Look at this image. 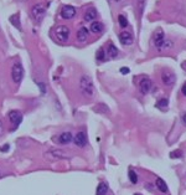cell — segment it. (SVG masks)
Here are the masks:
<instances>
[{"instance_id":"10","label":"cell","mask_w":186,"mask_h":195,"mask_svg":"<svg viewBox=\"0 0 186 195\" xmlns=\"http://www.w3.org/2000/svg\"><path fill=\"white\" fill-rule=\"evenodd\" d=\"M165 34H164V31L161 30V29H158L156 31H155V34H154V38H153V41H154V45H155V48L156 49H161V46H163V44L165 42Z\"/></svg>"},{"instance_id":"4","label":"cell","mask_w":186,"mask_h":195,"mask_svg":"<svg viewBox=\"0 0 186 195\" xmlns=\"http://www.w3.org/2000/svg\"><path fill=\"white\" fill-rule=\"evenodd\" d=\"M11 78L15 83H20L21 80L24 78V67L20 62L15 63L11 68Z\"/></svg>"},{"instance_id":"3","label":"cell","mask_w":186,"mask_h":195,"mask_svg":"<svg viewBox=\"0 0 186 195\" xmlns=\"http://www.w3.org/2000/svg\"><path fill=\"white\" fill-rule=\"evenodd\" d=\"M7 118H9L10 123L12 124V129H16V128L20 126V123L22 122L24 116H22V113H21L20 111H17V109H11V111L7 112Z\"/></svg>"},{"instance_id":"19","label":"cell","mask_w":186,"mask_h":195,"mask_svg":"<svg viewBox=\"0 0 186 195\" xmlns=\"http://www.w3.org/2000/svg\"><path fill=\"white\" fill-rule=\"evenodd\" d=\"M118 53H119L118 49H117L112 42H109V45H108V48H107V55H108L110 58H115V57L118 56Z\"/></svg>"},{"instance_id":"12","label":"cell","mask_w":186,"mask_h":195,"mask_svg":"<svg viewBox=\"0 0 186 195\" xmlns=\"http://www.w3.org/2000/svg\"><path fill=\"white\" fill-rule=\"evenodd\" d=\"M73 141H75V144L80 148H83V147L87 146V134L86 132L83 131H80L75 137H73Z\"/></svg>"},{"instance_id":"13","label":"cell","mask_w":186,"mask_h":195,"mask_svg":"<svg viewBox=\"0 0 186 195\" xmlns=\"http://www.w3.org/2000/svg\"><path fill=\"white\" fill-rule=\"evenodd\" d=\"M151 87H153V83H151V80H150V78L145 77V78H141V80H140L139 90H140V92H141L143 95L149 93V92H150V90H151Z\"/></svg>"},{"instance_id":"31","label":"cell","mask_w":186,"mask_h":195,"mask_svg":"<svg viewBox=\"0 0 186 195\" xmlns=\"http://www.w3.org/2000/svg\"><path fill=\"white\" fill-rule=\"evenodd\" d=\"M4 132H5V129H4V124H2V121L0 119V136H2Z\"/></svg>"},{"instance_id":"9","label":"cell","mask_w":186,"mask_h":195,"mask_svg":"<svg viewBox=\"0 0 186 195\" xmlns=\"http://www.w3.org/2000/svg\"><path fill=\"white\" fill-rule=\"evenodd\" d=\"M53 141L57 142V143H60V144L66 146V144H70L73 141V136H72L71 132H62L60 136L53 137Z\"/></svg>"},{"instance_id":"34","label":"cell","mask_w":186,"mask_h":195,"mask_svg":"<svg viewBox=\"0 0 186 195\" xmlns=\"http://www.w3.org/2000/svg\"><path fill=\"white\" fill-rule=\"evenodd\" d=\"M113 1H115V2H119V1H120V0H113Z\"/></svg>"},{"instance_id":"7","label":"cell","mask_w":186,"mask_h":195,"mask_svg":"<svg viewBox=\"0 0 186 195\" xmlns=\"http://www.w3.org/2000/svg\"><path fill=\"white\" fill-rule=\"evenodd\" d=\"M44 157H45L46 159H51V160H55V159H67V158H68V155H67L65 152L60 150V149L48 150V152H46V153L44 154Z\"/></svg>"},{"instance_id":"28","label":"cell","mask_w":186,"mask_h":195,"mask_svg":"<svg viewBox=\"0 0 186 195\" xmlns=\"http://www.w3.org/2000/svg\"><path fill=\"white\" fill-rule=\"evenodd\" d=\"M37 86L40 87L41 93H46V85H45V83H42V82H37Z\"/></svg>"},{"instance_id":"15","label":"cell","mask_w":186,"mask_h":195,"mask_svg":"<svg viewBox=\"0 0 186 195\" xmlns=\"http://www.w3.org/2000/svg\"><path fill=\"white\" fill-rule=\"evenodd\" d=\"M155 185H156V188H158V190H160L161 193H168V184H166V182L163 179V178H156V180H155Z\"/></svg>"},{"instance_id":"23","label":"cell","mask_w":186,"mask_h":195,"mask_svg":"<svg viewBox=\"0 0 186 195\" xmlns=\"http://www.w3.org/2000/svg\"><path fill=\"white\" fill-rule=\"evenodd\" d=\"M183 155H184V153H183L180 149H178V150H173V152L170 153V158H173V159L183 158Z\"/></svg>"},{"instance_id":"33","label":"cell","mask_w":186,"mask_h":195,"mask_svg":"<svg viewBox=\"0 0 186 195\" xmlns=\"http://www.w3.org/2000/svg\"><path fill=\"white\" fill-rule=\"evenodd\" d=\"M181 119H183L184 124H185V126H186V113H183V116H181Z\"/></svg>"},{"instance_id":"22","label":"cell","mask_w":186,"mask_h":195,"mask_svg":"<svg viewBox=\"0 0 186 195\" xmlns=\"http://www.w3.org/2000/svg\"><path fill=\"white\" fill-rule=\"evenodd\" d=\"M118 22H119V26L122 29H125L128 26V20L124 15H118Z\"/></svg>"},{"instance_id":"2","label":"cell","mask_w":186,"mask_h":195,"mask_svg":"<svg viewBox=\"0 0 186 195\" xmlns=\"http://www.w3.org/2000/svg\"><path fill=\"white\" fill-rule=\"evenodd\" d=\"M45 14H46V5L42 4V2H39V4H36V5H34L31 8V16L37 22H40L44 19Z\"/></svg>"},{"instance_id":"25","label":"cell","mask_w":186,"mask_h":195,"mask_svg":"<svg viewBox=\"0 0 186 195\" xmlns=\"http://www.w3.org/2000/svg\"><path fill=\"white\" fill-rule=\"evenodd\" d=\"M129 179H130V182L133 184H137L138 183V175H137V173L134 170H129Z\"/></svg>"},{"instance_id":"20","label":"cell","mask_w":186,"mask_h":195,"mask_svg":"<svg viewBox=\"0 0 186 195\" xmlns=\"http://www.w3.org/2000/svg\"><path fill=\"white\" fill-rule=\"evenodd\" d=\"M168 104H169V99L166 97H163L155 103V107H156V108H160V109H164V108L168 107Z\"/></svg>"},{"instance_id":"11","label":"cell","mask_w":186,"mask_h":195,"mask_svg":"<svg viewBox=\"0 0 186 195\" xmlns=\"http://www.w3.org/2000/svg\"><path fill=\"white\" fill-rule=\"evenodd\" d=\"M76 15V9L72 5H65L61 9V18L65 20H70Z\"/></svg>"},{"instance_id":"16","label":"cell","mask_w":186,"mask_h":195,"mask_svg":"<svg viewBox=\"0 0 186 195\" xmlns=\"http://www.w3.org/2000/svg\"><path fill=\"white\" fill-rule=\"evenodd\" d=\"M90 29H91V31H92L93 34H100L104 30V25L100 21H93L92 24H91V28Z\"/></svg>"},{"instance_id":"32","label":"cell","mask_w":186,"mask_h":195,"mask_svg":"<svg viewBox=\"0 0 186 195\" xmlns=\"http://www.w3.org/2000/svg\"><path fill=\"white\" fill-rule=\"evenodd\" d=\"M181 92H183V95H184V96H186V83L183 85V87H181Z\"/></svg>"},{"instance_id":"5","label":"cell","mask_w":186,"mask_h":195,"mask_svg":"<svg viewBox=\"0 0 186 195\" xmlns=\"http://www.w3.org/2000/svg\"><path fill=\"white\" fill-rule=\"evenodd\" d=\"M161 81H163V83H164L165 86L171 87V86H174V83H175V81H176V75H175L171 70L166 68V70H164V71L161 72Z\"/></svg>"},{"instance_id":"27","label":"cell","mask_w":186,"mask_h":195,"mask_svg":"<svg viewBox=\"0 0 186 195\" xmlns=\"http://www.w3.org/2000/svg\"><path fill=\"white\" fill-rule=\"evenodd\" d=\"M174 46V44L170 41V40H165V42L163 44V46H161V49L160 50H165V49H171Z\"/></svg>"},{"instance_id":"1","label":"cell","mask_w":186,"mask_h":195,"mask_svg":"<svg viewBox=\"0 0 186 195\" xmlns=\"http://www.w3.org/2000/svg\"><path fill=\"white\" fill-rule=\"evenodd\" d=\"M80 87H81V91L83 93V96L86 97H93L94 96V92H95V88H94V85H93L92 78L90 76H82L81 80H80Z\"/></svg>"},{"instance_id":"18","label":"cell","mask_w":186,"mask_h":195,"mask_svg":"<svg viewBox=\"0 0 186 195\" xmlns=\"http://www.w3.org/2000/svg\"><path fill=\"white\" fill-rule=\"evenodd\" d=\"M108 193V184L104 182H100L97 185V190H95V195H105Z\"/></svg>"},{"instance_id":"14","label":"cell","mask_w":186,"mask_h":195,"mask_svg":"<svg viewBox=\"0 0 186 195\" xmlns=\"http://www.w3.org/2000/svg\"><path fill=\"white\" fill-rule=\"evenodd\" d=\"M88 29L87 28H85V26H82L81 29H78V31H77V39H78V41H81V42H83V41H86L87 39H88Z\"/></svg>"},{"instance_id":"35","label":"cell","mask_w":186,"mask_h":195,"mask_svg":"<svg viewBox=\"0 0 186 195\" xmlns=\"http://www.w3.org/2000/svg\"><path fill=\"white\" fill-rule=\"evenodd\" d=\"M134 195H141V194H134Z\"/></svg>"},{"instance_id":"8","label":"cell","mask_w":186,"mask_h":195,"mask_svg":"<svg viewBox=\"0 0 186 195\" xmlns=\"http://www.w3.org/2000/svg\"><path fill=\"white\" fill-rule=\"evenodd\" d=\"M119 41L123 46H129L134 42V36L130 31L128 30H123L120 34H119Z\"/></svg>"},{"instance_id":"29","label":"cell","mask_w":186,"mask_h":195,"mask_svg":"<svg viewBox=\"0 0 186 195\" xmlns=\"http://www.w3.org/2000/svg\"><path fill=\"white\" fill-rule=\"evenodd\" d=\"M129 72H130L129 67H122V68H120V73H122V75H128Z\"/></svg>"},{"instance_id":"30","label":"cell","mask_w":186,"mask_h":195,"mask_svg":"<svg viewBox=\"0 0 186 195\" xmlns=\"http://www.w3.org/2000/svg\"><path fill=\"white\" fill-rule=\"evenodd\" d=\"M9 148H10V146H9V144H4V146L0 147V152L5 153V152H7V150H9Z\"/></svg>"},{"instance_id":"26","label":"cell","mask_w":186,"mask_h":195,"mask_svg":"<svg viewBox=\"0 0 186 195\" xmlns=\"http://www.w3.org/2000/svg\"><path fill=\"white\" fill-rule=\"evenodd\" d=\"M144 8H145V0H137V9L139 11V15L143 14Z\"/></svg>"},{"instance_id":"24","label":"cell","mask_w":186,"mask_h":195,"mask_svg":"<svg viewBox=\"0 0 186 195\" xmlns=\"http://www.w3.org/2000/svg\"><path fill=\"white\" fill-rule=\"evenodd\" d=\"M95 58L99 60V61H103L105 58V52H104V49H99L97 52H95Z\"/></svg>"},{"instance_id":"17","label":"cell","mask_w":186,"mask_h":195,"mask_svg":"<svg viewBox=\"0 0 186 195\" xmlns=\"http://www.w3.org/2000/svg\"><path fill=\"white\" fill-rule=\"evenodd\" d=\"M97 18V10L94 8L87 9V11L85 12V21H94V19Z\"/></svg>"},{"instance_id":"6","label":"cell","mask_w":186,"mask_h":195,"mask_svg":"<svg viewBox=\"0 0 186 195\" xmlns=\"http://www.w3.org/2000/svg\"><path fill=\"white\" fill-rule=\"evenodd\" d=\"M55 34L61 42H66L70 38V28H67L66 25H60L55 29Z\"/></svg>"},{"instance_id":"21","label":"cell","mask_w":186,"mask_h":195,"mask_svg":"<svg viewBox=\"0 0 186 195\" xmlns=\"http://www.w3.org/2000/svg\"><path fill=\"white\" fill-rule=\"evenodd\" d=\"M10 22L15 26V28H17L19 30H21V24H20V20H19V15H12V16H10Z\"/></svg>"}]
</instances>
